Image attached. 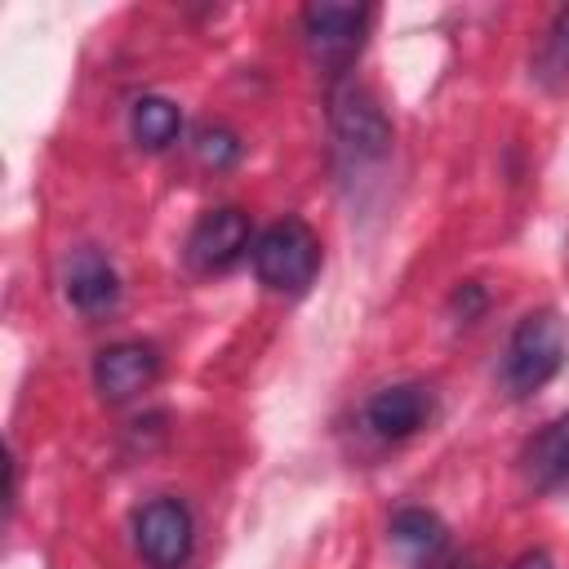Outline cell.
Instances as JSON below:
<instances>
[{
  "label": "cell",
  "mask_w": 569,
  "mask_h": 569,
  "mask_svg": "<svg viewBox=\"0 0 569 569\" xmlns=\"http://www.w3.org/2000/svg\"><path fill=\"white\" fill-rule=\"evenodd\" d=\"M391 542L413 560H431L445 547V525L422 507H405L391 516Z\"/></svg>",
  "instance_id": "7c38bea8"
},
{
  "label": "cell",
  "mask_w": 569,
  "mask_h": 569,
  "mask_svg": "<svg viewBox=\"0 0 569 569\" xmlns=\"http://www.w3.org/2000/svg\"><path fill=\"white\" fill-rule=\"evenodd\" d=\"M191 511L178 498H151L133 520V542L151 569H182L191 556Z\"/></svg>",
  "instance_id": "277c9868"
},
{
  "label": "cell",
  "mask_w": 569,
  "mask_h": 569,
  "mask_svg": "<svg viewBox=\"0 0 569 569\" xmlns=\"http://www.w3.org/2000/svg\"><path fill=\"white\" fill-rule=\"evenodd\" d=\"M329 124H333V138L351 156H360V160H378L391 147V120L378 107V98L369 89H360V84L333 89V98H329Z\"/></svg>",
  "instance_id": "3957f363"
},
{
  "label": "cell",
  "mask_w": 569,
  "mask_h": 569,
  "mask_svg": "<svg viewBox=\"0 0 569 569\" xmlns=\"http://www.w3.org/2000/svg\"><path fill=\"white\" fill-rule=\"evenodd\" d=\"M160 378V356L151 342H111L93 360V387L107 405H124Z\"/></svg>",
  "instance_id": "52a82bcc"
},
{
  "label": "cell",
  "mask_w": 569,
  "mask_h": 569,
  "mask_svg": "<svg viewBox=\"0 0 569 569\" xmlns=\"http://www.w3.org/2000/svg\"><path fill=\"white\" fill-rule=\"evenodd\" d=\"M511 569H556L547 551H525L520 560H511Z\"/></svg>",
  "instance_id": "9a60e30c"
},
{
  "label": "cell",
  "mask_w": 569,
  "mask_h": 569,
  "mask_svg": "<svg viewBox=\"0 0 569 569\" xmlns=\"http://www.w3.org/2000/svg\"><path fill=\"white\" fill-rule=\"evenodd\" d=\"M427 418H431V387L422 382H391L373 391L365 405V422L382 440H405L418 427H427Z\"/></svg>",
  "instance_id": "ba28073f"
},
{
  "label": "cell",
  "mask_w": 569,
  "mask_h": 569,
  "mask_svg": "<svg viewBox=\"0 0 569 569\" xmlns=\"http://www.w3.org/2000/svg\"><path fill=\"white\" fill-rule=\"evenodd\" d=\"M365 27H369V9L365 4H307L302 9V36L316 62L342 71L360 44H365Z\"/></svg>",
  "instance_id": "5b68a950"
},
{
  "label": "cell",
  "mask_w": 569,
  "mask_h": 569,
  "mask_svg": "<svg viewBox=\"0 0 569 569\" xmlns=\"http://www.w3.org/2000/svg\"><path fill=\"white\" fill-rule=\"evenodd\" d=\"M249 249V213L236 204L200 213V222L187 236V258L196 271H227Z\"/></svg>",
  "instance_id": "8992f818"
},
{
  "label": "cell",
  "mask_w": 569,
  "mask_h": 569,
  "mask_svg": "<svg viewBox=\"0 0 569 569\" xmlns=\"http://www.w3.org/2000/svg\"><path fill=\"white\" fill-rule=\"evenodd\" d=\"M129 129H133V142H138V147H147V151H164V147L182 133V111H178L169 98L147 93V98L133 102V111H129Z\"/></svg>",
  "instance_id": "8fae6325"
},
{
  "label": "cell",
  "mask_w": 569,
  "mask_h": 569,
  "mask_svg": "<svg viewBox=\"0 0 569 569\" xmlns=\"http://www.w3.org/2000/svg\"><path fill=\"white\" fill-rule=\"evenodd\" d=\"M196 156H200V164H209V169H231V164L240 160V138H236L231 129H222V124H204V129L196 133Z\"/></svg>",
  "instance_id": "4fadbf2b"
},
{
  "label": "cell",
  "mask_w": 569,
  "mask_h": 569,
  "mask_svg": "<svg viewBox=\"0 0 569 569\" xmlns=\"http://www.w3.org/2000/svg\"><path fill=\"white\" fill-rule=\"evenodd\" d=\"M253 271L276 293H302L320 271V240L302 218L271 222L253 240Z\"/></svg>",
  "instance_id": "7a4b0ae2"
},
{
  "label": "cell",
  "mask_w": 569,
  "mask_h": 569,
  "mask_svg": "<svg viewBox=\"0 0 569 569\" xmlns=\"http://www.w3.org/2000/svg\"><path fill=\"white\" fill-rule=\"evenodd\" d=\"M525 480L533 489H569V413L551 418L520 453Z\"/></svg>",
  "instance_id": "30bf717a"
},
{
  "label": "cell",
  "mask_w": 569,
  "mask_h": 569,
  "mask_svg": "<svg viewBox=\"0 0 569 569\" xmlns=\"http://www.w3.org/2000/svg\"><path fill=\"white\" fill-rule=\"evenodd\" d=\"M67 298L84 316H102L120 298V276L98 249H76L67 258Z\"/></svg>",
  "instance_id": "9c48e42d"
},
{
  "label": "cell",
  "mask_w": 569,
  "mask_h": 569,
  "mask_svg": "<svg viewBox=\"0 0 569 569\" xmlns=\"http://www.w3.org/2000/svg\"><path fill=\"white\" fill-rule=\"evenodd\" d=\"M565 356H569V342H565V325L556 320V311H529L507 338L502 387L511 396H533L565 369Z\"/></svg>",
  "instance_id": "6da1fadb"
},
{
  "label": "cell",
  "mask_w": 569,
  "mask_h": 569,
  "mask_svg": "<svg viewBox=\"0 0 569 569\" xmlns=\"http://www.w3.org/2000/svg\"><path fill=\"white\" fill-rule=\"evenodd\" d=\"M538 67H542V76H551V80L569 76V9H560V13H556V22L547 27V40H542Z\"/></svg>",
  "instance_id": "5bb4252c"
}]
</instances>
